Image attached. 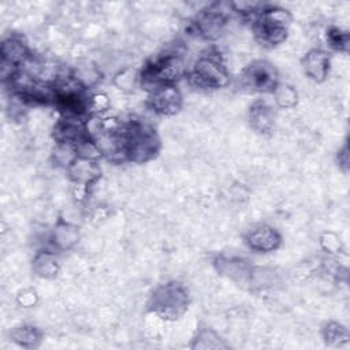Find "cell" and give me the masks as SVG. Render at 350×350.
<instances>
[{
  "instance_id": "obj_1",
  "label": "cell",
  "mask_w": 350,
  "mask_h": 350,
  "mask_svg": "<svg viewBox=\"0 0 350 350\" xmlns=\"http://www.w3.org/2000/svg\"><path fill=\"white\" fill-rule=\"evenodd\" d=\"M161 148L156 130L139 120H130L122 126L123 159L131 163H148L153 160Z\"/></svg>"
},
{
  "instance_id": "obj_2",
  "label": "cell",
  "mask_w": 350,
  "mask_h": 350,
  "mask_svg": "<svg viewBox=\"0 0 350 350\" xmlns=\"http://www.w3.org/2000/svg\"><path fill=\"white\" fill-rule=\"evenodd\" d=\"M187 72L183 55L167 51L145 63L139 71V83L150 90L160 85H171Z\"/></svg>"
},
{
  "instance_id": "obj_3",
  "label": "cell",
  "mask_w": 350,
  "mask_h": 350,
  "mask_svg": "<svg viewBox=\"0 0 350 350\" xmlns=\"http://www.w3.org/2000/svg\"><path fill=\"white\" fill-rule=\"evenodd\" d=\"M189 302L190 297L187 288L182 283L172 280L153 290L148 301V308L157 317L175 321L186 313Z\"/></svg>"
},
{
  "instance_id": "obj_4",
  "label": "cell",
  "mask_w": 350,
  "mask_h": 350,
  "mask_svg": "<svg viewBox=\"0 0 350 350\" xmlns=\"http://www.w3.org/2000/svg\"><path fill=\"white\" fill-rule=\"evenodd\" d=\"M291 14L278 5H264L253 21L256 40L264 46H276L282 44L288 34Z\"/></svg>"
},
{
  "instance_id": "obj_5",
  "label": "cell",
  "mask_w": 350,
  "mask_h": 350,
  "mask_svg": "<svg viewBox=\"0 0 350 350\" xmlns=\"http://www.w3.org/2000/svg\"><path fill=\"white\" fill-rule=\"evenodd\" d=\"M189 82L198 89H221L228 85L230 74L216 53L200 56L189 71Z\"/></svg>"
},
{
  "instance_id": "obj_6",
  "label": "cell",
  "mask_w": 350,
  "mask_h": 350,
  "mask_svg": "<svg viewBox=\"0 0 350 350\" xmlns=\"http://www.w3.org/2000/svg\"><path fill=\"white\" fill-rule=\"evenodd\" d=\"M0 57L1 78L3 82L7 83L25 68L27 62L33 57V53L23 38L19 36H10L1 41Z\"/></svg>"
},
{
  "instance_id": "obj_7",
  "label": "cell",
  "mask_w": 350,
  "mask_h": 350,
  "mask_svg": "<svg viewBox=\"0 0 350 350\" xmlns=\"http://www.w3.org/2000/svg\"><path fill=\"white\" fill-rule=\"evenodd\" d=\"M242 86L252 93H272L279 85V72L268 60H254L242 72Z\"/></svg>"
},
{
  "instance_id": "obj_8",
  "label": "cell",
  "mask_w": 350,
  "mask_h": 350,
  "mask_svg": "<svg viewBox=\"0 0 350 350\" xmlns=\"http://www.w3.org/2000/svg\"><path fill=\"white\" fill-rule=\"evenodd\" d=\"M228 16L219 4H213L200 11L193 19V29L201 38L215 41L220 38L226 30Z\"/></svg>"
},
{
  "instance_id": "obj_9",
  "label": "cell",
  "mask_w": 350,
  "mask_h": 350,
  "mask_svg": "<svg viewBox=\"0 0 350 350\" xmlns=\"http://www.w3.org/2000/svg\"><path fill=\"white\" fill-rule=\"evenodd\" d=\"M183 105V97L180 90L171 85H160L150 90L148 97V107L157 115L172 116L176 115Z\"/></svg>"
},
{
  "instance_id": "obj_10",
  "label": "cell",
  "mask_w": 350,
  "mask_h": 350,
  "mask_svg": "<svg viewBox=\"0 0 350 350\" xmlns=\"http://www.w3.org/2000/svg\"><path fill=\"white\" fill-rule=\"evenodd\" d=\"M70 180L83 190L93 186L101 176V168L98 160L77 156L71 164L66 168Z\"/></svg>"
},
{
  "instance_id": "obj_11",
  "label": "cell",
  "mask_w": 350,
  "mask_h": 350,
  "mask_svg": "<svg viewBox=\"0 0 350 350\" xmlns=\"http://www.w3.org/2000/svg\"><path fill=\"white\" fill-rule=\"evenodd\" d=\"M245 243L256 253H271L280 246L282 237L272 226L258 224L245 234Z\"/></svg>"
},
{
  "instance_id": "obj_12",
  "label": "cell",
  "mask_w": 350,
  "mask_h": 350,
  "mask_svg": "<svg viewBox=\"0 0 350 350\" xmlns=\"http://www.w3.org/2000/svg\"><path fill=\"white\" fill-rule=\"evenodd\" d=\"M213 264L220 275L239 286H249L254 267L247 260L235 256H219Z\"/></svg>"
},
{
  "instance_id": "obj_13",
  "label": "cell",
  "mask_w": 350,
  "mask_h": 350,
  "mask_svg": "<svg viewBox=\"0 0 350 350\" xmlns=\"http://www.w3.org/2000/svg\"><path fill=\"white\" fill-rule=\"evenodd\" d=\"M88 119L62 116L53 127V138L56 144H71L77 145L82 139L90 137L86 127Z\"/></svg>"
},
{
  "instance_id": "obj_14",
  "label": "cell",
  "mask_w": 350,
  "mask_h": 350,
  "mask_svg": "<svg viewBox=\"0 0 350 350\" xmlns=\"http://www.w3.org/2000/svg\"><path fill=\"white\" fill-rule=\"evenodd\" d=\"M301 64L305 75L309 79L314 82H323L329 74L331 57L324 49L314 48L304 55Z\"/></svg>"
},
{
  "instance_id": "obj_15",
  "label": "cell",
  "mask_w": 350,
  "mask_h": 350,
  "mask_svg": "<svg viewBox=\"0 0 350 350\" xmlns=\"http://www.w3.org/2000/svg\"><path fill=\"white\" fill-rule=\"evenodd\" d=\"M249 123L258 134H268L275 126V111L264 100H256L249 108Z\"/></svg>"
},
{
  "instance_id": "obj_16",
  "label": "cell",
  "mask_w": 350,
  "mask_h": 350,
  "mask_svg": "<svg viewBox=\"0 0 350 350\" xmlns=\"http://www.w3.org/2000/svg\"><path fill=\"white\" fill-rule=\"evenodd\" d=\"M79 241V230L75 224L68 221H57L51 232L49 242L53 250L66 252L74 247Z\"/></svg>"
},
{
  "instance_id": "obj_17",
  "label": "cell",
  "mask_w": 350,
  "mask_h": 350,
  "mask_svg": "<svg viewBox=\"0 0 350 350\" xmlns=\"http://www.w3.org/2000/svg\"><path fill=\"white\" fill-rule=\"evenodd\" d=\"M31 268L33 272L41 279H55L60 271L59 257L53 250H40L33 257Z\"/></svg>"
},
{
  "instance_id": "obj_18",
  "label": "cell",
  "mask_w": 350,
  "mask_h": 350,
  "mask_svg": "<svg viewBox=\"0 0 350 350\" xmlns=\"http://www.w3.org/2000/svg\"><path fill=\"white\" fill-rule=\"evenodd\" d=\"M10 336L12 342L23 349H36L42 340V332L30 324L18 325L11 329Z\"/></svg>"
},
{
  "instance_id": "obj_19",
  "label": "cell",
  "mask_w": 350,
  "mask_h": 350,
  "mask_svg": "<svg viewBox=\"0 0 350 350\" xmlns=\"http://www.w3.org/2000/svg\"><path fill=\"white\" fill-rule=\"evenodd\" d=\"M70 77L85 90L96 86L101 78L98 68L90 62H82L77 64L70 72Z\"/></svg>"
},
{
  "instance_id": "obj_20",
  "label": "cell",
  "mask_w": 350,
  "mask_h": 350,
  "mask_svg": "<svg viewBox=\"0 0 350 350\" xmlns=\"http://www.w3.org/2000/svg\"><path fill=\"white\" fill-rule=\"evenodd\" d=\"M321 336L325 345L331 347H340L346 345L350 339L349 331L345 325L336 321H328L321 327Z\"/></svg>"
},
{
  "instance_id": "obj_21",
  "label": "cell",
  "mask_w": 350,
  "mask_h": 350,
  "mask_svg": "<svg viewBox=\"0 0 350 350\" xmlns=\"http://www.w3.org/2000/svg\"><path fill=\"white\" fill-rule=\"evenodd\" d=\"M228 345L209 327L198 328L196 336L193 338L191 349H227Z\"/></svg>"
},
{
  "instance_id": "obj_22",
  "label": "cell",
  "mask_w": 350,
  "mask_h": 350,
  "mask_svg": "<svg viewBox=\"0 0 350 350\" xmlns=\"http://www.w3.org/2000/svg\"><path fill=\"white\" fill-rule=\"evenodd\" d=\"M272 94H273V100H275L276 105L282 109H290L297 105L298 93H297L295 88L288 83L279 82V85L272 92Z\"/></svg>"
},
{
  "instance_id": "obj_23",
  "label": "cell",
  "mask_w": 350,
  "mask_h": 350,
  "mask_svg": "<svg viewBox=\"0 0 350 350\" xmlns=\"http://www.w3.org/2000/svg\"><path fill=\"white\" fill-rule=\"evenodd\" d=\"M325 40L329 48L338 52L347 53L350 46V34L349 31L338 27V26H329L325 33Z\"/></svg>"
},
{
  "instance_id": "obj_24",
  "label": "cell",
  "mask_w": 350,
  "mask_h": 350,
  "mask_svg": "<svg viewBox=\"0 0 350 350\" xmlns=\"http://www.w3.org/2000/svg\"><path fill=\"white\" fill-rule=\"evenodd\" d=\"M135 82H139V74H135L134 71L130 70H123L115 77V83L119 86V89H126L131 88L135 85Z\"/></svg>"
},
{
  "instance_id": "obj_25",
  "label": "cell",
  "mask_w": 350,
  "mask_h": 350,
  "mask_svg": "<svg viewBox=\"0 0 350 350\" xmlns=\"http://www.w3.org/2000/svg\"><path fill=\"white\" fill-rule=\"evenodd\" d=\"M320 242H321V246L324 247V250H327L328 253H339L342 250V243H340L339 238L332 232L323 234Z\"/></svg>"
},
{
  "instance_id": "obj_26",
  "label": "cell",
  "mask_w": 350,
  "mask_h": 350,
  "mask_svg": "<svg viewBox=\"0 0 350 350\" xmlns=\"http://www.w3.org/2000/svg\"><path fill=\"white\" fill-rule=\"evenodd\" d=\"M338 161H339V165H340L345 171H347V168H349V148H347V144H345L343 148L339 150Z\"/></svg>"
}]
</instances>
